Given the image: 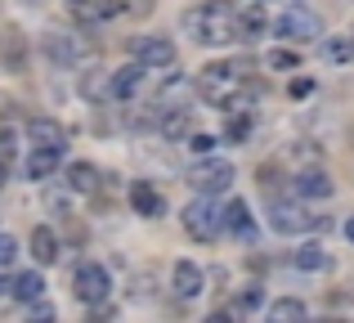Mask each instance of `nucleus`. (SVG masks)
Listing matches in <instances>:
<instances>
[{
	"mask_svg": "<svg viewBox=\"0 0 354 323\" xmlns=\"http://www.w3.org/2000/svg\"><path fill=\"white\" fill-rule=\"evenodd\" d=\"M225 229H229V234L251 238V207H247L242 198H234V202L225 207Z\"/></svg>",
	"mask_w": 354,
	"mask_h": 323,
	"instance_id": "22",
	"label": "nucleus"
},
{
	"mask_svg": "<svg viewBox=\"0 0 354 323\" xmlns=\"http://www.w3.org/2000/svg\"><path fill=\"white\" fill-rule=\"evenodd\" d=\"M68 14L77 18V23L95 27V23H108L113 14H121L117 0H68Z\"/></svg>",
	"mask_w": 354,
	"mask_h": 323,
	"instance_id": "12",
	"label": "nucleus"
},
{
	"mask_svg": "<svg viewBox=\"0 0 354 323\" xmlns=\"http://www.w3.org/2000/svg\"><path fill=\"white\" fill-rule=\"evenodd\" d=\"M184 95H189V81H184V77H171V81H166L162 90H157L153 108H162V113H166V108H175V104H180Z\"/></svg>",
	"mask_w": 354,
	"mask_h": 323,
	"instance_id": "25",
	"label": "nucleus"
},
{
	"mask_svg": "<svg viewBox=\"0 0 354 323\" xmlns=\"http://www.w3.org/2000/svg\"><path fill=\"white\" fill-rule=\"evenodd\" d=\"M162 135H166V140H184V135H193V113H184V108H166V113H162Z\"/></svg>",
	"mask_w": 354,
	"mask_h": 323,
	"instance_id": "20",
	"label": "nucleus"
},
{
	"mask_svg": "<svg viewBox=\"0 0 354 323\" xmlns=\"http://www.w3.org/2000/svg\"><path fill=\"white\" fill-rule=\"evenodd\" d=\"M148 72H153V68H148V63H139V59H135V63H126V68H117V72H113V99L130 104V99L144 90Z\"/></svg>",
	"mask_w": 354,
	"mask_h": 323,
	"instance_id": "9",
	"label": "nucleus"
},
{
	"mask_svg": "<svg viewBox=\"0 0 354 323\" xmlns=\"http://www.w3.org/2000/svg\"><path fill=\"white\" fill-rule=\"evenodd\" d=\"M81 95H86L90 104H104V99H113V72L86 68V72H81Z\"/></svg>",
	"mask_w": 354,
	"mask_h": 323,
	"instance_id": "16",
	"label": "nucleus"
},
{
	"mask_svg": "<svg viewBox=\"0 0 354 323\" xmlns=\"http://www.w3.org/2000/svg\"><path fill=\"white\" fill-rule=\"evenodd\" d=\"M175 297L180 301H193L202 297V288H207V279H202V265L198 261H175Z\"/></svg>",
	"mask_w": 354,
	"mask_h": 323,
	"instance_id": "13",
	"label": "nucleus"
},
{
	"mask_svg": "<svg viewBox=\"0 0 354 323\" xmlns=\"http://www.w3.org/2000/svg\"><path fill=\"white\" fill-rule=\"evenodd\" d=\"M274 32L283 36L287 45H305V41H319V36H323V23H319L314 9L292 5V9H283V18L274 23Z\"/></svg>",
	"mask_w": 354,
	"mask_h": 323,
	"instance_id": "4",
	"label": "nucleus"
},
{
	"mask_svg": "<svg viewBox=\"0 0 354 323\" xmlns=\"http://www.w3.org/2000/svg\"><path fill=\"white\" fill-rule=\"evenodd\" d=\"M108 292H113V274H108L104 265L86 261V265L72 270V297H77V301H86V306H104Z\"/></svg>",
	"mask_w": 354,
	"mask_h": 323,
	"instance_id": "5",
	"label": "nucleus"
},
{
	"mask_svg": "<svg viewBox=\"0 0 354 323\" xmlns=\"http://www.w3.org/2000/svg\"><path fill=\"white\" fill-rule=\"evenodd\" d=\"M229 113H238V108H229ZM247 131H251V122H247V113H238L234 122H229V140H247Z\"/></svg>",
	"mask_w": 354,
	"mask_h": 323,
	"instance_id": "32",
	"label": "nucleus"
},
{
	"mask_svg": "<svg viewBox=\"0 0 354 323\" xmlns=\"http://www.w3.org/2000/svg\"><path fill=\"white\" fill-rule=\"evenodd\" d=\"M27 135H32L36 149H63V144H68V126L54 122V117H32V122H27Z\"/></svg>",
	"mask_w": 354,
	"mask_h": 323,
	"instance_id": "11",
	"label": "nucleus"
},
{
	"mask_svg": "<svg viewBox=\"0 0 354 323\" xmlns=\"http://www.w3.org/2000/svg\"><path fill=\"white\" fill-rule=\"evenodd\" d=\"M68 189H72V193H95V189H99V166L72 162V166H68Z\"/></svg>",
	"mask_w": 354,
	"mask_h": 323,
	"instance_id": "19",
	"label": "nucleus"
},
{
	"mask_svg": "<svg viewBox=\"0 0 354 323\" xmlns=\"http://www.w3.org/2000/svg\"><path fill=\"white\" fill-rule=\"evenodd\" d=\"M216 135H189V149L198 153V158H211V153H216Z\"/></svg>",
	"mask_w": 354,
	"mask_h": 323,
	"instance_id": "30",
	"label": "nucleus"
},
{
	"mask_svg": "<svg viewBox=\"0 0 354 323\" xmlns=\"http://www.w3.org/2000/svg\"><path fill=\"white\" fill-rule=\"evenodd\" d=\"M14 256H18V243H14V238H0V265H14Z\"/></svg>",
	"mask_w": 354,
	"mask_h": 323,
	"instance_id": "33",
	"label": "nucleus"
},
{
	"mask_svg": "<svg viewBox=\"0 0 354 323\" xmlns=\"http://www.w3.org/2000/svg\"><path fill=\"white\" fill-rule=\"evenodd\" d=\"M292 193H296V198H310V202L332 198V175L319 171V166H310V171H296V175H292Z\"/></svg>",
	"mask_w": 354,
	"mask_h": 323,
	"instance_id": "10",
	"label": "nucleus"
},
{
	"mask_svg": "<svg viewBox=\"0 0 354 323\" xmlns=\"http://www.w3.org/2000/svg\"><path fill=\"white\" fill-rule=\"evenodd\" d=\"M117 5H121V14L144 18V14H153V5H157V0H117Z\"/></svg>",
	"mask_w": 354,
	"mask_h": 323,
	"instance_id": "31",
	"label": "nucleus"
},
{
	"mask_svg": "<svg viewBox=\"0 0 354 323\" xmlns=\"http://www.w3.org/2000/svg\"><path fill=\"white\" fill-rule=\"evenodd\" d=\"M189 184L198 193H225L229 184H234V162H225V158H207V162H198L189 171Z\"/></svg>",
	"mask_w": 354,
	"mask_h": 323,
	"instance_id": "7",
	"label": "nucleus"
},
{
	"mask_svg": "<svg viewBox=\"0 0 354 323\" xmlns=\"http://www.w3.org/2000/svg\"><path fill=\"white\" fill-rule=\"evenodd\" d=\"M198 95L211 108H229L247 95V63H207L198 72Z\"/></svg>",
	"mask_w": 354,
	"mask_h": 323,
	"instance_id": "1",
	"label": "nucleus"
},
{
	"mask_svg": "<svg viewBox=\"0 0 354 323\" xmlns=\"http://www.w3.org/2000/svg\"><path fill=\"white\" fill-rule=\"evenodd\" d=\"M184 27H189V36L198 45H229V41H238V18H234V9H225L220 0L189 9V14H184Z\"/></svg>",
	"mask_w": 354,
	"mask_h": 323,
	"instance_id": "2",
	"label": "nucleus"
},
{
	"mask_svg": "<svg viewBox=\"0 0 354 323\" xmlns=\"http://www.w3.org/2000/svg\"><path fill=\"white\" fill-rule=\"evenodd\" d=\"M269 319L274 323H292V319H305V306L296 297H283V301H274L269 306Z\"/></svg>",
	"mask_w": 354,
	"mask_h": 323,
	"instance_id": "27",
	"label": "nucleus"
},
{
	"mask_svg": "<svg viewBox=\"0 0 354 323\" xmlns=\"http://www.w3.org/2000/svg\"><path fill=\"white\" fill-rule=\"evenodd\" d=\"M260 301H265V292H260V288L242 292V297L234 301V315H256V310H260Z\"/></svg>",
	"mask_w": 354,
	"mask_h": 323,
	"instance_id": "29",
	"label": "nucleus"
},
{
	"mask_svg": "<svg viewBox=\"0 0 354 323\" xmlns=\"http://www.w3.org/2000/svg\"><path fill=\"white\" fill-rule=\"evenodd\" d=\"M32 256H36V265H41V270L59 261V238H54V229H45V225L32 229Z\"/></svg>",
	"mask_w": 354,
	"mask_h": 323,
	"instance_id": "17",
	"label": "nucleus"
},
{
	"mask_svg": "<svg viewBox=\"0 0 354 323\" xmlns=\"http://www.w3.org/2000/svg\"><path fill=\"white\" fill-rule=\"evenodd\" d=\"M319 54H323V63H337V68H341V63L354 59V41H346V36H328Z\"/></svg>",
	"mask_w": 354,
	"mask_h": 323,
	"instance_id": "24",
	"label": "nucleus"
},
{
	"mask_svg": "<svg viewBox=\"0 0 354 323\" xmlns=\"http://www.w3.org/2000/svg\"><path fill=\"white\" fill-rule=\"evenodd\" d=\"M269 225L278 229V234H310V229H319L323 225V216L314 207H305V202H287V198H278L274 202V211H269Z\"/></svg>",
	"mask_w": 354,
	"mask_h": 323,
	"instance_id": "6",
	"label": "nucleus"
},
{
	"mask_svg": "<svg viewBox=\"0 0 354 323\" xmlns=\"http://www.w3.org/2000/svg\"><path fill=\"white\" fill-rule=\"evenodd\" d=\"M59 162H63V149H36L32 144V153H27V180H50L54 171H59Z\"/></svg>",
	"mask_w": 354,
	"mask_h": 323,
	"instance_id": "15",
	"label": "nucleus"
},
{
	"mask_svg": "<svg viewBox=\"0 0 354 323\" xmlns=\"http://www.w3.org/2000/svg\"><path fill=\"white\" fill-rule=\"evenodd\" d=\"M130 207H135V216L157 220V216L166 211V198L153 189V184H130Z\"/></svg>",
	"mask_w": 354,
	"mask_h": 323,
	"instance_id": "14",
	"label": "nucleus"
},
{
	"mask_svg": "<svg viewBox=\"0 0 354 323\" xmlns=\"http://www.w3.org/2000/svg\"><path fill=\"white\" fill-rule=\"evenodd\" d=\"M180 220H184V234H189L193 243H216L220 229H225V211H220V202H216V198H198V202H189Z\"/></svg>",
	"mask_w": 354,
	"mask_h": 323,
	"instance_id": "3",
	"label": "nucleus"
},
{
	"mask_svg": "<svg viewBox=\"0 0 354 323\" xmlns=\"http://www.w3.org/2000/svg\"><path fill=\"white\" fill-rule=\"evenodd\" d=\"M0 54L9 59V68H23V59H27V36L18 32V27H5V36H0Z\"/></svg>",
	"mask_w": 354,
	"mask_h": 323,
	"instance_id": "21",
	"label": "nucleus"
},
{
	"mask_svg": "<svg viewBox=\"0 0 354 323\" xmlns=\"http://www.w3.org/2000/svg\"><path fill=\"white\" fill-rule=\"evenodd\" d=\"M292 261H296V270H305V274H323V270H332V252H328V247H319V243L301 247Z\"/></svg>",
	"mask_w": 354,
	"mask_h": 323,
	"instance_id": "18",
	"label": "nucleus"
},
{
	"mask_svg": "<svg viewBox=\"0 0 354 323\" xmlns=\"http://www.w3.org/2000/svg\"><path fill=\"white\" fill-rule=\"evenodd\" d=\"M0 189H5V162H0Z\"/></svg>",
	"mask_w": 354,
	"mask_h": 323,
	"instance_id": "35",
	"label": "nucleus"
},
{
	"mask_svg": "<svg viewBox=\"0 0 354 323\" xmlns=\"http://www.w3.org/2000/svg\"><path fill=\"white\" fill-rule=\"evenodd\" d=\"M41 292H45V279H41V270H27V274H18L14 279V297L18 301H41Z\"/></svg>",
	"mask_w": 354,
	"mask_h": 323,
	"instance_id": "23",
	"label": "nucleus"
},
{
	"mask_svg": "<svg viewBox=\"0 0 354 323\" xmlns=\"http://www.w3.org/2000/svg\"><path fill=\"white\" fill-rule=\"evenodd\" d=\"M346 238H350V243H354V216L346 220Z\"/></svg>",
	"mask_w": 354,
	"mask_h": 323,
	"instance_id": "34",
	"label": "nucleus"
},
{
	"mask_svg": "<svg viewBox=\"0 0 354 323\" xmlns=\"http://www.w3.org/2000/svg\"><path fill=\"white\" fill-rule=\"evenodd\" d=\"M130 50H135V59L148 63V68H171L175 63V41L171 36H139V41H130Z\"/></svg>",
	"mask_w": 354,
	"mask_h": 323,
	"instance_id": "8",
	"label": "nucleus"
},
{
	"mask_svg": "<svg viewBox=\"0 0 354 323\" xmlns=\"http://www.w3.org/2000/svg\"><path fill=\"white\" fill-rule=\"evenodd\" d=\"M256 36H265V14L251 5L247 14L238 18V41H256Z\"/></svg>",
	"mask_w": 354,
	"mask_h": 323,
	"instance_id": "26",
	"label": "nucleus"
},
{
	"mask_svg": "<svg viewBox=\"0 0 354 323\" xmlns=\"http://www.w3.org/2000/svg\"><path fill=\"white\" fill-rule=\"evenodd\" d=\"M269 68H274V72H296V68H301V54H296V45L274 50V54H269Z\"/></svg>",
	"mask_w": 354,
	"mask_h": 323,
	"instance_id": "28",
	"label": "nucleus"
}]
</instances>
